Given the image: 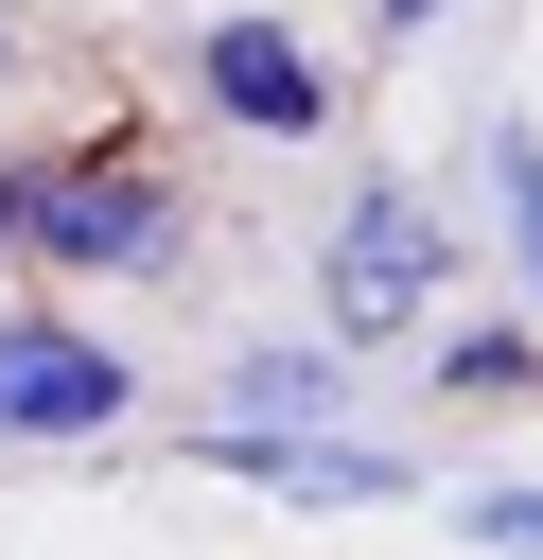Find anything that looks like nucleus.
<instances>
[{
    "label": "nucleus",
    "mask_w": 543,
    "mask_h": 560,
    "mask_svg": "<svg viewBox=\"0 0 543 560\" xmlns=\"http://www.w3.org/2000/svg\"><path fill=\"white\" fill-rule=\"evenodd\" d=\"M455 525H473L490 560H543V490H455Z\"/></svg>",
    "instance_id": "obj_8"
},
{
    "label": "nucleus",
    "mask_w": 543,
    "mask_h": 560,
    "mask_svg": "<svg viewBox=\"0 0 543 560\" xmlns=\"http://www.w3.org/2000/svg\"><path fill=\"white\" fill-rule=\"evenodd\" d=\"M193 455L245 472V490H298V508H385V490H403V455H368V438H280V420H193Z\"/></svg>",
    "instance_id": "obj_5"
},
{
    "label": "nucleus",
    "mask_w": 543,
    "mask_h": 560,
    "mask_svg": "<svg viewBox=\"0 0 543 560\" xmlns=\"http://www.w3.org/2000/svg\"><path fill=\"white\" fill-rule=\"evenodd\" d=\"M420 298H438V210H420V192H350V210H333V262H315V315H333V350H385V332H420Z\"/></svg>",
    "instance_id": "obj_2"
},
{
    "label": "nucleus",
    "mask_w": 543,
    "mask_h": 560,
    "mask_svg": "<svg viewBox=\"0 0 543 560\" xmlns=\"http://www.w3.org/2000/svg\"><path fill=\"white\" fill-rule=\"evenodd\" d=\"M245 420H280V438H298V420H350V402H333V368H298V350H263V368H245Z\"/></svg>",
    "instance_id": "obj_7"
},
{
    "label": "nucleus",
    "mask_w": 543,
    "mask_h": 560,
    "mask_svg": "<svg viewBox=\"0 0 543 560\" xmlns=\"http://www.w3.org/2000/svg\"><path fill=\"white\" fill-rule=\"evenodd\" d=\"M140 385H123V350H88V332H53V315H0V438H105Z\"/></svg>",
    "instance_id": "obj_3"
},
{
    "label": "nucleus",
    "mask_w": 543,
    "mask_h": 560,
    "mask_svg": "<svg viewBox=\"0 0 543 560\" xmlns=\"http://www.w3.org/2000/svg\"><path fill=\"white\" fill-rule=\"evenodd\" d=\"M193 210H175V175L158 158H53V175H0V245H35V262H158Z\"/></svg>",
    "instance_id": "obj_1"
},
{
    "label": "nucleus",
    "mask_w": 543,
    "mask_h": 560,
    "mask_svg": "<svg viewBox=\"0 0 543 560\" xmlns=\"http://www.w3.org/2000/svg\"><path fill=\"white\" fill-rule=\"evenodd\" d=\"M193 88H210L228 122H263V140H315V122H333V70H315L280 18H210V35H193Z\"/></svg>",
    "instance_id": "obj_4"
},
{
    "label": "nucleus",
    "mask_w": 543,
    "mask_h": 560,
    "mask_svg": "<svg viewBox=\"0 0 543 560\" xmlns=\"http://www.w3.org/2000/svg\"><path fill=\"white\" fill-rule=\"evenodd\" d=\"M0 70H18V18H0Z\"/></svg>",
    "instance_id": "obj_10"
},
{
    "label": "nucleus",
    "mask_w": 543,
    "mask_h": 560,
    "mask_svg": "<svg viewBox=\"0 0 543 560\" xmlns=\"http://www.w3.org/2000/svg\"><path fill=\"white\" fill-rule=\"evenodd\" d=\"M368 18H385V35H420V18H438V0H368Z\"/></svg>",
    "instance_id": "obj_9"
},
{
    "label": "nucleus",
    "mask_w": 543,
    "mask_h": 560,
    "mask_svg": "<svg viewBox=\"0 0 543 560\" xmlns=\"http://www.w3.org/2000/svg\"><path fill=\"white\" fill-rule=\"evenodd\" d=\"M490 210H508V262L543 298V140H490Z\"/></svg>",
    "instance_id": "obj_6"
}]
</instances>
